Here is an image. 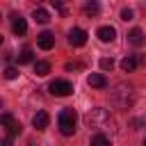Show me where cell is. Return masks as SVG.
<instances>
[{
	"label": "cell",
	"instance_id": "obj_3",
	"mask_svg": "<svg viewBox=\"0 0 146 146\" xmlns=\"http://www.w3.org/2000/svg\"><path fill=\"white\" fill-rule=\"evenodd\" d=\"M75 121H78V116H75V110H73V107H64V110L59 112V119H57L62 135L71 137V135L75 132Z\"/></svg>",
	"mask_w": 146,
	"mask_h": 146
},
{
	"label": "cell",
	"instance_id": "obj_12",
	"mask_svg": "<svg viewBox=\"0 0 146 146\" xmlns=\"http://www.w3.org/2000/svg\"><path fill=\"white\" fill-rule=\"evenodd\" d=\"M137 64H139V62H137V57H135V55H125V57L121 59V68H123L125 73L135 71V68H137Z\"/></svg>",
	"mask_w": 146,
	"mask_h": 146
},
{
	"label": "cell",
	"instance_id": "obj_2",
	"mask_svg": "<svg viewBox=\"0 0 146 146\" xmlns=\"http://www.w3.org/2000/svg\"><path fill=\"white\" fill-rule=\"evenodd\" d=\"M110 100H112V105H116V107H121V110H128V107L135 105V91H132L130 84L119 82V84L112 87V91H110Z\"/></svg>",
	"mask_w": 146,
	"mask_h": 146
},
{
	"label": "cell",
	"instance_id": "obj_25",
	"mask_svg": "<svg viewBox=\"0 0 146 146\" xmlns=\"http://www.w3.org/2000/svg\"><path fill=\"white\" fill-rule=\"evenodd\" d=\"M30 146H34V144H30Z\"/></svg>",
	"mask_w": 146,
	"mask_h": 146
},
{
	"label": "cell",
	"instance_id": "obj_4",
	"mask_svg": "<svg viewBox=\"0 0 146 146\" xmlns=\"http://www.w3.org/2000/svg\"><path fill=\"white\" fill-rule=\"evenodd\" d=\"M0 123H2V128H5V135H7V137L21 135V130H23V128H21V123H18L9 112H5V114L0 116Z\"/></svg>",
	"mask_w": 146,
	"mask_h": 146
},
{
	"label": "cell",
	"instance_id": "obj_5",
	"mask_svg": "<svg viewBox=\"0 0 146 146\" xmlns=\"http://www.w3.org/2000/svg\"><path fill=\"white\" fill-rule=\"evenodd\" d=\"M48 89H50L52 96H68V94H73V84L68 80H52Z\"/></svg>",
	"mask_w": 146,
	"mask_h": 146
},
{
	"label": "cell",
	"instance_id": "obj_8",
	"mask_svg": "<svg viewBox=\"0 0 146 146\" xmlns=\"http://www.w3.org/2000/svg\"><path fill=\"white\" fill-rule=\"evenodd\" d=\"M96 34H98V39H100L103 43H110V41H114V39H116V30H114L112 25H100Z\"/></svg>",
	"mask_w": 146,
	"mask_h": 146
},
{
	"label": "cell",
	"instance_id": "obj_6",
	"mask_svg": "<svg viewBox=\"0 0 146 146\" xmlns=\"http://www.w3.org/2000/svg\"><path fill=\"white\" fill-rule=\"evenodd\" d=\"M68 43L75 46V48H78V46H84V43H87V32H84L82 27H73V30L68 32Z\"/></svg>",
	"mask_w": 146,
	"mask_h": 146
},
{
	"label": "cell",
	"instance_id": "obj_16",
	"mask_svg": "<svg viewBox=\"0 0 146 146\" xmlns=\"http://www.w3.org/2000/svg\"><path fill=\"white\" fill-rule=\"evenodd\" d=\"M34 73L41 75V78L48 75V73H50V64H48V62H34Z\"/></svg>",
	"mask_w": 146,
	"mask_h": 146
},
{
	"label": "cell",
	"instance_id": "obj_23",
	"mask_svg": "<svg viewBox=\"0 0 146 146\" xmlns=\"http://www.w3.org/2000/svg\"><path fill=\"white\" fill-rule=\"evenodd\" d=\"M2 146H11V137H7V135H5V139H2Z\"/></svg>",
	"mask_w": 146,
	"mask_h": 146
},
{
	"label": "cell",
	"instance_id": "obj_21",
	"mask_svg": "<svg viewBox=\"0 0 146 146\" xmlns=\"http://www.w3.org/2000/svg\"><path fill=\"white\" fill-rule=\"evenodd\" d=\"M121 21H132V9H128V7H125V9L121 11Z\"/></svg>",
	"mask_w": 146,
	"mask_h": 146
},
{
	"label": "cell",
	"instance_id": "obj_24",
	"mask_svg": "<svg viewBox=\"0 0 146 146\" xmlns=\"http://www.w3.org/2000/svg\"><path fill=\"white\" fill-rule=\"evenodd\" d=\"M144 146H146V139H144Z\"/></svg>",
	"mask_w": 146,
	"mask_h": 146
},
{
	"label": "cell",
	"instance_id": "obj_10",
	"mask_svg": "<svg viewBox=\"0 0 146 146\" xmlns=\"http://www.w3.org/2000/svg\"><path fill=\"white\" fill-rule=\"evenodd\" d=\"M36 43H39L41 50H50V48L55 46V36H52L50 32H41V34L36 36Z\"/></svg>",
	"mask_w": 146,
	"mask_h": 146
},
{
	"label": "cell",
	"instance_id": "obj_11",
	"mask_svg": "<svg viewBox=\"0 0 146 146\" xmlns=\"http://www.w3.org/2000/svg\"><path fill=\"white\" fill-rule=\"evenodd\" d=\"M87 82H89V87H94V89H105V87H107V78H105L103 73H91V75L87 78Z\"/></svg>",
	"mask_w": 146,
	"mask_h": 146
},
{
	"label": "cell",
	"instance_id": "obj_22",
	"mask_svg": "<svg viewBox=\"0 0 146 146\" xmlns=\"http://www.w3.org/2000/svg\"><path fill=\"white\" fill-rule=\"evenodd\" d=\"M66 68H68V71H73V68H82V64H80V62H68Z\"/></svg>",
	"mask_w": 146,
	"mask_h": 146
},
{
	"label": "cell",
	"instance_id": "obj_1",
	"mask_svg": "<svg viewBox=\"0 0 146 146\" xmlns=\"http://www.w3.org/2000/svg\"><path fill=\"white\" fill-rule=\"evenodd\" d=\"M84 123H87V128H94V130H100V132H107V130L112 132V130L116 128L112 114H110L107 110H103V107L89 110V112L84 114Z\"/></svg>",
	"mask_w": 146,
	"mask_h": 146
},
{
	"label": "cell",
	"instance_id": "obj_9",
	"mask_svg": "<svg viewBox=\"0 0 146 146\" xmlns=\"http://www.w3.org/2000/svg\"><path fill=\"white\" fill-rule=\"evenodd\" d=\"M48 121H50V116H48V112H43V110H39V112L32 116V125H34L36 130H46V128H48Z\"/></svg>",
	"mask_w": 146,
	"mask_h": 146
},
{
	"label": "cell",
	"instance_id": "obj_18",
	"mask_svg": "<svg viewBox=\"0 0 146 146\" xmlns=\"http://www.w3.org/2000/svg\"><path fill=\"white\" fill-rule=\"evenodd\" d=\"M100 68H103V71H112V68H114V59H112V57H103V59H100Z\"/></svg>",
	"mask_w": 146,
	"mask_h": 146
},
{
	"label": "cell",
	"instance_id": "obj_15",
	"mask_svg": "<svg viewBox=\"0 0 146 146\" xmlns=\"http://www.w3.org/2000/svg\"><path fill=\"white\" fill-rule=\"evenodd\" d=\"M32 18H34L36 23H41V25H46V23L50 21V14H48L46 9H34V11H32Z\"/></svg>",
	"mask_w": 146,
	"mask_h": 146
},
{
	"label": "cell",
	"instance_id": "obj_17",
	"mask_svg": "<svg viewBox=\"0 0 146 146\" xmlns=\"http://www.w3.org/2000/svg\"><path fill=\"white\" fill-rule=\"evenodd\" d=\"M32 59H34L32 50H30V48H23V50H21V55H18V64H30Z\"/></svg>",
	"mask_w": 146,
	"mask_h": 146
},
{
	"label": "cell",
	"instance_id": "obj_19",
	"mask_svg": "<svg viewBox=\"0 0 146 146\" xmlns=\"http://www.w3.org/2000/svg\"><path fill=\"white\" fill-rule=\"evenodd\" d=\"M84 14H87V16H96V14H98V5H96V2L84 5Z\"/></svg>",
	"mask_w": 146,
	"mask_h": 146
},
{
	"label": "cell",
	"instance_id": "obj_14",
	"mask_svg": "<svg viewBox=\"0 0 146 146\" xmlns=\"http://www.w3.org/2000/svg\"><path fill=\"white\" fill-rule=\"evenodd\" d=\"M89 146H112V141H110V137H107V135L98 132V135H94V137H91Z\"/></svg>",
	"mask_w": 146,
	"mask_h": 146
},
{
	"label": "cell",
	"instance_id": "obj_13",
	"mask_svg": "<svg viewBox=\"0 0 146 146\" xmlns=\"http://www.w3.org/2000/svg\"><path fill=\"white\" fill-rule=\"evenodd\" d=\"M128 41H130L132 46H141V43H144V32H141L139 27L130 30V34H128Z\"/></svg>",
	"mask_w": 146,
	"mask_h": 146
},
{
	"label": "cell",
	"instance_id": "obj_20",
	"mask_svg": "<svg viewBox=\"0 0 146 146\" xmlns=\"http://www.w3.org/2000/svg\"><path fill=\"white\" fill-rule=\"evenodd\" d=\"M5 78H7V80L18 78V68H16V66H7V68H5Z\"/></svg>",
	"mask_w": 146,
	"mask_h": 146
},
{
	"label": "cell",
	"instance_id": "obj_7",
	"mask_svg": "<svg viewBox=\"0 0 146 146\" xmlns=\"http://www.w3.org/2000/svg\"><path fill=\"white\" fill-rule=\"evenodd\" d=\"M11 30H14L18 36H23V34L27 32V23H25V18H23L21 14H11Z\"/></svg>",
	"mask_w": 146,
	"mask_h": 146
}]
</instances>
